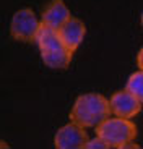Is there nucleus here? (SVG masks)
I'll use <instances>...</instances> for the list:
<instances>
[{
  "instance_id": "nucleus-1",
  "label": "nucleus",
  "mask_w": 143,
  "mask_h": 149,
  "mask_svg": "<svg viewBox=\"0 0 143 149\" xmlns=\"http://www.w3.org/2000/svg\"><path fill=\"white\" fill-rule=\"evenodd\" d=\"M111 102L99 93H86L75 99L70 110V120L85 128H96L111 117Z\"/></svg>"
},
{
  "instance_id": "nucleus-2",
  "label": "nucleus",
  "mask_w": 143,
  "mask_h": 149,
  "mask_svg": "<svg viewBox=\"0 0 143 149\" xmlns=\"http://www.w3.org/2000/svg\"><path fill=\"white\" fill-rule=\"evenodd\" d=\"M137 125L132 122V118H122V117H116L112 118L107 117L102 120L96 127V134L101 136L109 148L114 149H124L127 143L133 141L137 138Z\"/></svg>"
},
{
  "instance_id": "nucleus-3",
  "label": "nucleus",
  "mask_w": 143,
  "mask_h": 149,
  "mask_svg": "<svg viewBox=\"0 0 143 149\" xmlns=\"http://www.w3.org/2000/svg\"><path fill=\"white\" fill-rule=\"evenodd\" d=\"M41 29V19L36 18L31 8H21L15 11L10 21V36L18 42H36Z\"/></svg>"
},
{
  "instance_id": "nucleus-4",
  "label": "nucleus",
  "mask_w": 143,
  "mask_h": 149,
  "mask_svg": "<svg viewBox=\"0 0 143 149\" xmlns=\"http://www.w3.org/2000/svg\"><path fill=\"white\" fill-rule=\"evenodd\" d=\"M90 141L86 128L72 122L59 128L54 136V146L55 149H85Z\"/></svg>"
},
{
  "instance_id": "nucleus-5",
  "label": "nucleus",
  "mask_w": 143,
  "mask_h": 149,
  "mask_svg": "<svg viewBox=\"0 0 143 149\" xmlns=\"http://www.w3.org/2000/svg\"><path fill=\"white\" fill-rule=\"evenodd\" d=\"M111 102V112L116 117L122 118H133L142 112V104L138 97H135L130 91H116L109 99Z\"/></svg>"
},
{
  "instance_id": "nucleus-6",
  "label": "nucleus",
  "mask_w": 143,
  "mask_h": 149,
  "mask_svg": "<svg viewBox=\"0 0 143 149\" xmlns=\"http://www.w3.org/2000/svg\"><path fill=\"white\" fill-rule=\"evenodd\" d=\"M59 36H60L62 42L65 44V47L70 49L72 52H75L81 45L85 36H86V26L80 18L70 16L68 21L59 29Z\"/></svg>"
},
{
  "instance_id": "nucleus-7",
  "label": "nucleus",
  "mask_w": 143,
  "mask_h": 149,
  "mask_svg": "<svg viewBox=\"0 0 143 149\" xmlns=\"http://www.w3.org/2000/svg\"><path fill=\"white\" fill-rule=\"evenodd\" d=\"M72 16L68 7L65 5L64 0H52L46 10L42 11L41 16V24L47 28H52V29H60L65 23L68 21V18Z\"/></svg>"
},
{
  "instance_id": "nucleus-8",
  "label": "nucleus",
  "mask_w": 143,
  "mask_h": 149,
  "mask_svg": "<svg viewBox=\"0 0 143 149\" xmlns=\"http://www.w3.org/2000/svg\"><path fill=\"white\" fill-rule=\"evenodd\" d=\"M39 54L46 67L54 68V70H65L72 63V57H73V52L65 45L54 47L49 50H39Z\"/></svg>"
},
{
  "instance_id": "nucleus-9",
  "label": "nucleus",
  "mask_w": 143,
  "mask_h": 149,
  "mask_svg": "<svg viewBox=\"0 0 143 149\" xmlns=\"http://www.w3.org/2000/svg\"><path fill=\"white\" fill-rule=\"evenodd\" d=\"M125 89L130 91L135 97H138L140 101L143 102V70H138L135 73H132L127 79Z\"/></svg>"
},
{
  "instance_id": "nucleus-10",
  "label": "nucleus",
  "mask_w": 143,
  "mask_h": 149,
  "mask_svg": "<svg viewBox=\"0 0 143 149\" xmlns=\"http://www.w3.org/2000/svg\"><path fill=\"white\" fill-rule=\"evenodd\" d=\"M85 149H111V148H109V144L101 138V136L96 134V138H93V139L88 141V144H86Z\"/></svg>"
},
{
  "instance_id": "nucleus-11",
  "label": "nucleus",
  "mask_w": 143,
  "mask_h": 149,
  "mask_svg": "<svg viewBox=\"0 0 143 149\" xmlns=\"http://www.w3.org/2000/svg\"><path fill=\"white\" fill-rule=\"evenodd\" d=\"M137 67H138V70H143V47L137 54Z\"/></svg>"
},
{
  "instance_id": "nucleus-12",
  "label": "nucleus",
  "mask_w": 143,
  "mask_h": 149,
  "mask_svg": "<svg viewBox=\"0 0 143 149\" xmlns=\"http://www.w3.org/2000/svg\"><path fill=\"white\" fill-rule=\"evenodd\" d=\"M140 21H142V26H143V13H142V18H140Z\"/></svg>"
}]
</instances>
